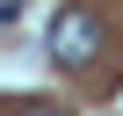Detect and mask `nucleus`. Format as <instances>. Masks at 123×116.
<instances>
[{"label":"nucleus","mask_w":123,"mask_h":116,"mask_svg":"<svg viewBox=\"0 0 123 116\" xmlns=\"http://www.w3.org/2000/svg\"><path fill=\"white\" fill-rule=\"evenodd\" d=\"M22 7H29V0H0V15H7V22H15V15H22Z\"/></svg>","instance_id":"7ed1b4c3"},{"label":"nucleus","mask_w":123,"mask_h":116,"mask_svg":"<svg viewBox=\"0 0 123 116\" xmlns=\"http://www.w3.org/2000/svg\"><path fill=\"white\" fill-rule=\"evenodd\" d=\"M51 58H58V65H94V58H101V22H94V7H58V22H51Z\"/></svg>","instance_id":"f257e3e1"},{"label":"nucleus","mask_w":123,"mask_h":116,"mask_svg":"<svg viewBox=\"0 0 123 116\" xmlns=\"http://www.w3.org/2000/svg\"><path fill=\"white\" fill-rule=\"evenodd\" d=\"M15 116H58V109H43V102H22V109H15Z\"/></svg>","instance_id":"f03ea898"}]
</instances>
